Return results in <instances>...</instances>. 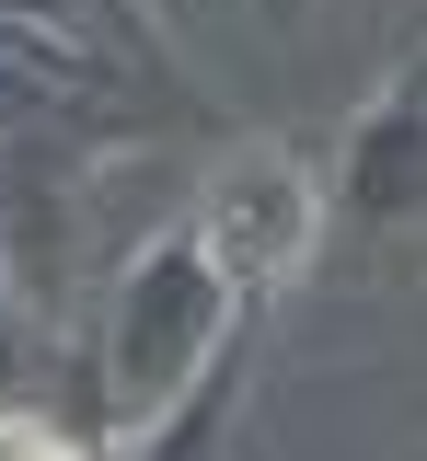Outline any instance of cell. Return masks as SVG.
Returning a JSON list of instances; mask_svg holds the SVG:
<instances>
[{
	"label": "cell",
	"instance_id": "7a4b0ae2",
	"mask_svg": "<svg viewBox=\"0 0 427 461\" xmlns=\"http://www.w3.org/2000/svg\"><path fill=\"white\" fill-rule=\"evenodd\" d=\"M0 461H81L59 427H35V415H0Z\"/></svg>",
	"mask_w": 427,
	"mask_h": 461
},
{
	"label": "cell",
	"instance_id": "6da1fadb",
	"mask_svg": "<svg viewBox=\"0 0 427 461\" xmlns=\"http://www.w3.org/2000/svg\"><path fill=\"white\" fill-rule=\"evenodd\" d=\"M312 242V185L289 150H243V162L220 173V196H208V230H196V266L208 277H277V266H301Z\"/></svg>",
	"mask_w": 427,
	"mask_h": 461
}]
</instances>
